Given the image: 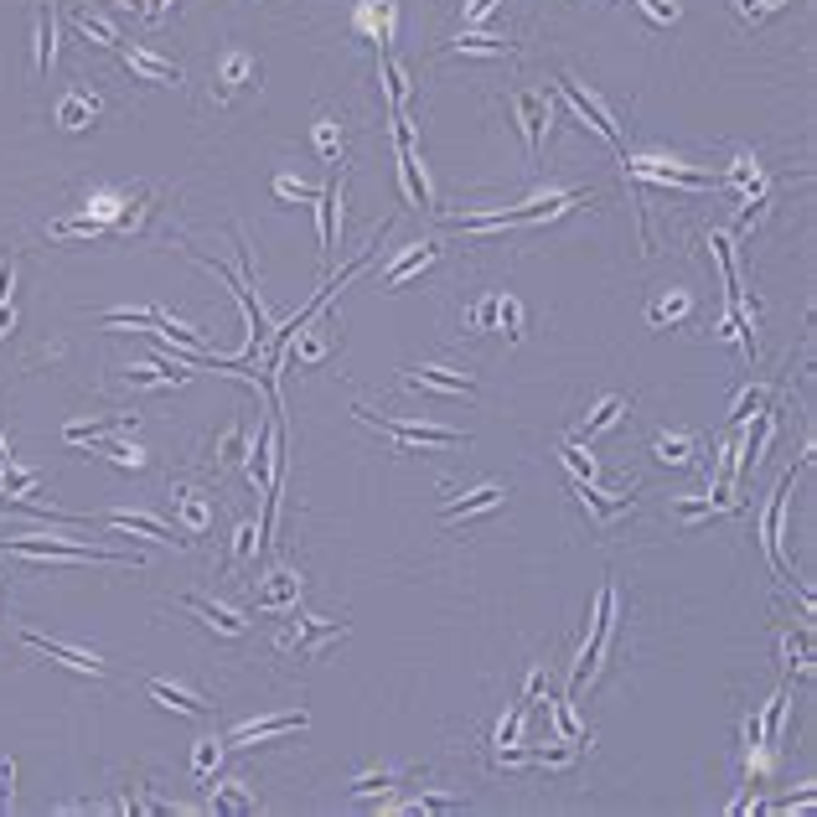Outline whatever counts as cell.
I'll list each match as a JSON object with an SVG mask.
<instances>
[{"mask_svg":"<svg viewBox=\"0 0 817 817\" xmlns=\"http://www.w3.org/2000/svg\"><path fill=\"white\" fill-rule=\"evenodd\" d=\"M249 78H254V63H249V57H238V52H233L228 63H223V83H228V88H244Z\"/></svg>","mask_w":817,"mask_h":817,"instance_id":"f546056e","label":"cell"},{"mask_svg":"<svg viewBox=\"0 0 817 817\" xmlns=\"http://www.w3.org/2000/svg\"><path fill=\"white\" fill-rule=\"evenodd\" d=\"M104 456H109L114 466H130V471H140V466H145V456H140L135 445H119V440H109V435H104Z\"/></svg>","mask_w":817,"mask_h":817,"instance_id":"4316f807","label":"cell"},{"mask_svg":"<svg viewBox=\"0 0 817 817\" xmlns=\"http://www.w3.org/2000/svg\"><path fill=\"white\" fill-rule=\"evenodd\" d=\"M275 192H280V197H295V202H316V192H306V187H300V181H290V176L275 181Z\"/></svg>","mask_w":817,"mask_h":817,"instance_id":"d590c367","label":"cell"},{"mask_svg":"<svg viewBox=\"0 0 817 817\" xmlns=\"http://www.w3.org/2000/svg\"><path fill=\"white\" fill-rule=\"evenodd\" d=\"M492 6H497V0H471V6L461 11V21H481V16H487V11H492Z\"/></svg>","mask_w":817,"mask_h":817,"instance_id":"60d3db41","label":"cell"},{"mask_svg":"<svg viewBox=\"0 0 817 817\" xmlns=\"http://www.w3.org/2000/svg\"><path fill=\"white\" fill-rule=\"evenodd\" d=\"M11 776H16V761H0V812H11Z\"/></svg>","mask_w":817,"mask_h":817,"instance_id":"8d00e7d4","label":"cell"},{"mask_svg":"<svg viewBox=\"0 0 817 817\" xmlns=\"http://www.w3.org/2000/svg\"><path fill=\"white\" fill-rule=\"evenodd\" d=\"M181 611L202 616L213 631H223V637H244V631H249V616H244V611H228V605H218V600H197V595H187V600H181Z\"/></svg>","mask_w":817,"mask_h":817,"instance_id":"ba28073f","label":"cell"},{"mask_svg":"<svg viewBox=\"0 0 817 817\" xmlns=\"http://www.w3.org/2000/svg\"><path fill=\"white\" fill-rule=\"evenodd\" d=\"M456 52H471V57H502L507 42H497V37H466V42H456Z\"/></svg>","mask_w":817,"mask_h":817,"instance_id":"1f68e13d","label":"cell"},{"mask_svg":"<svg viewBox=\"0 0 817 817\" xmlns=\"http://www.w3.org/2000/svg\"><path fill=\"white\" fill-rule=\"evenodd\" d=\"M642 6H647L657 21H678V6H673V0H642Z\"/></svg>","mask_w":817,"mask_h":817,"instance_id":"ab89813d","label":"cell"},{"mask_svg":"<svg viewBox=\"0 0 817 817\" xmlns=\"http://www.w3.org/2000/svg\"><path fill=\"white\" fill-rule=\"evenodd\" d=\"M393 781H404L399 771H383V776H357L352 781V797H373V792H388Z\"/></svg>","mask_w":817,"mask_h":817,"instance_id":"f1b7e54d","label":"cell"},{"mask_svg":"<svg viewBox=\"0 0 817 817\" xmlns=\"http://www.w3.org/2000/svg\"><path fill=\"white\" fill-rule=\"evenodd\" d=\"M213 812H254V797L238 781H223L218 792H213Z\"/></svg>","mask_w":817,"mask_h":817,"instance_id":"cb8c5ba5","label":"cell"},{"mask_svg":"<svg viewBox=\"0 0 817 817\" xmlns=\"http://www.w3.org/2000/svg\"><path fill=\"white\" fill-rule=\"evenodd\" d=\"M652 456H657L662 466H688L693 435H657V440H652Z\"/></svg>","mask_w":817,"mask_h":817,"instance_id":"7402d4cb","label":"cell"},{"mask_svg":"<svg viewBox=\"0 0 817 817\" xmlns=\"http://www.w3.org/2000/svg\"><path fill=\"white\" fill-rule=\"evenodd\" d=\"M792 487H797V471H786L776 497H771V518H766V554L776 559V569L786 574V580H792V559H786L781 538H786V502H792Z\"/></svg>","mask_w":817,"mask_h":817,"instance_id":"277c9868","label":"cell"},{"mask_svg":"<svg viewBox=\"0 0 817 817\" xmlns=\"http://www.w3.org/2000/svg\"><path fill=\"white\" fill-rule=\"evenodd\" d=\"M150 699H156V704H166V709H176V714H202V709H207V699H197L192 688H181V683H166V678H156V683H150Z\"/></svg>","mask_w":817,"mask_h":817,"instance_id":"2e32d148","label":"cell"},{"mask_svg":"<svg viewBox=\"0 0 817 817\" xmlns=\"http://www.w3.org/2000/svg\"><path fill=\"white\" fill-rule=\"evenodd\" d=\"M176 512H181V528H187V533L213 528V502H207L197 487H176Z\"/></svg>","mask_w":817,"mask_h":817,"instance_id":"4fadbf2b","label":"cell"},{"mask_svg":"<svg viewBox=\"0 0 817 817\" xmlns=\"http://www.w3.org/2000/svg\"><path fill=\"white\" fill-rule=\"evenodd\" d=\"M57 16H52V6H42L37 11V73H47L52 63H57Z\"/></svg>","mask_w":817,"mask_h":817,"instance_id":"d6986e66","label":"cell"},{"mask_svg":"<svg viewBox=\"0 0 817 817\" xmlns=\"http://www.w3.org/2000/svg\"><path fill=\"white\" fill-rule=\"evenodd\" d=\"M497 321H502V300L497 295L481 300V306L471 311V331H497Z\"/></svg>","mask_w":817,"mask_h":817,"instance_id":"83f0119b","label":"cell"},{"mask_svg":"<svg viewBox=\"0 0 817 817\" xmlns=\"http://www.w3.org/2000/svg\"><path fill=\"white\" fill-rule=\"evenodd\" d=\"M512 114H518L528 145L538 150L543 135H549V99H538V94H512Z\"/></svg>","mask_w":817,"mask_h":817,"instance_id":"8fae6325","label":"cell"},{"mask_svg":"<svg viewBox=\"0 0 817 817\" xmlns=\"http://www.w3.org/2000/svg\"><path fill=\"white\" fill-rule=\"evenodd\" d=\"M435 254H440L435 244H414V249H409V254H404V259H399V264H393L388 275H383V290H399V285H404L409 275H419V269H425Z\"/></svg>","mask_w":817,"mask_h":817,"instance_id":"e0dca14e","label":"cell"},{"mask_svg":"<svg viewBox=\"0 0 817 817\" xmlns=\"http://www.w3.org/2000/svg\"><path fill=\"white\" fill-rule=\"evenodd\" d=\"M125 63H130V73L145 78V83H181V68H176V63H161V57H150L145 47H130Z\"/></svg>","mask_w":817,"mask_h":817,"instance_id":"9a60e30c","label":"cell"},{"mask_svg":"<svg viewBox=\"0 0 817 817\" xmlns=\"http://www.w3.org/2000/svg\"><path fill=\"white\" fill-rule=\"evenodd\" d=\"M300 724H306V714H280V719H259V724H244V730H233L228 745L233 750H249V745H269V740H280V735H295Z\"/></svg>","mask_w":817,"mask_h":817,"instance_id":"52a82bcc","label":"cell"},{"mask_svg":"<svg viewBox=\"0 0 817 817\" xmlns=\"http://www.w3.org/2000/svg\"><path fill=\"white\" fill-rule=\"evenodd\" d=\"M735 6H740V16H766V11L781 6V0H735Z\"/></svg>","mask_w":817,"mask_h":817,"instance_id":"f35d334b","label":"cell"},{"mask_svg":"<svg viewBox=\"0 0 817 817\" xmlns=\"http://www.w3.org/2000/svg\"><path fill=\"white\" fill-rule=\"evenodd\" d=\"M259 523H238V533H233V564H244L249 554H259Z\"/></svg>","mask_w":817,"mask_h":817,"instance_id":"484cf974","label":"cell"},{"mask_svg":"<svg viewBox=\"0 0 817 817\" xmlns=\"http://www.w3.org/2000/svg\"><path fill=\"white\" fill-rule=\"evenodd\" d=\"M497 300H502V321H497V326L507 331L512 342H518V337H523V306H518V300H507V295H497Z\"/></svg>","mask_w":817,"mask_h":817,"instance_id":"4dcf8cb0","label":"cell"},{"mask_svg":"<svg viewBox=\"0 0 817 817\" xmlns=\"http://www.w3.org/2000/svg\"><path fill=\"white\" fill-rule=\"evenodd\" d=\"M326 331H337V326H321V331H295V337H300L295 357L306 362V368H311V362H321V357H326V347H331V337H326Z\"/></svg>","mask_w":817,"mask_h":817,"instance_id":"d4e9b609","label":"cell"},{"mask_svg":"<svg viewBox=\"0 0 817 817\" xmlns=\"http://www.w3.org/2000/svg\"><path fill=\"white\" fill-rule=\"evenodd\" d=\"M683 311H688V300H668V306H652V321H657V326H662V321H678Z\"/></svg>","mask_w":817,"mask_h":817,"instance_id":"74e56055","label":"cell"},{"mask_svg":"<svg viewBox=\"0 0 817 817\" xmlns=\"http://www.w3.org/2000/svg\"><path fill=\"white\" fill-rule=\"evenodd\" d=\"M574 497H580V507L595 518V528H611L621 512L631 507V497H616V492H595V487H585V481H574Z\"/></svg>","mask_w":817,"mask_h":817,"instance_id":"30bf717a","label":"cell"},{"mask_svg":"<svg viewBox=\"0 0 817 817\" xmlns=\"http://www.w3.org/2000/svg\"><path fill=\"white\" fill-rule=\"evenodd\" d=\"M73 26H78V32H83L88 42H99V47H119V32H114V26H109L104 16H88V11H78V16H73Z\"/></svg>","mask_w":817,"mask_h":817,"instance_id":"603a6c76","label":"cell"},{"mask_svg":"<svg viewBox=\"0 0 817 817\" xmlns=\"http://www.w3.org/2000/svg\"><path fill=\"white\" fill-rule=\"evenodd\" d=\"M492 507H502V487H476L461 502H445V518L456 523V518H471V512H492Z\"/></svg>","mask_w":817,"mask_h":817,"instance_id":"ac0fdd59","label":"cell"},{"mask_svg":"<svg viewBox=\"0 0 817 817\" xmlns=\"http://www.w3.org/2000/svg\"><path fill=\"white\" fill-rule=\"evenodd\" d=\"M621 409H626V399H621V393H616V399H600V404L585 414V425H580V435H574V440H590L595 430H611Z\"/></svg>","mask_w":817,"mask_h":817,"instance_id":"44dd1931","label":"cell"},{"mask_svg":"<svg viewBox=\"0 0 817 817\" xmlns=\"http://www.w3.org/2000/svg\"><path fill=\"white\" fill-rule=\"evenodd\" d=\"M295 600H300V580H295V574H285V569H275V574L264 580L259 611H264V616H290Z\"/></svg>","mask_w":817,"mask_h":817,"instance_id":"9c48e42d","label":"cell"},{"mask_svg":"<svg viewBox=\"0 0 817 817\" xmlns=\"http://www.w3.org/2000/svg\"><path fill=\"white\" fill-rule=\"evenodd\" d=\"M295 616V611H290ZM347 637V621H316V616H295V626L280 631V647L295 652V657H316L326 642H337Z\"/></svg>","mask_w":817,"mask_h":817,"instance_id":"3957f363","label":"cell"},{"mask_svg":"<svg viewBox=\"0 0 817 817\" xmlns=\"http://www.w3.org/2000/svg\"><path fill=\"white\" fill-rule=\"evenodd\" d=\"M404 388H435V393H471V373H445V368H404Z\"/></svg>","mask_w":817,"mask_h":817,"instance_id":"7c38bea8","label":"cell"},{"mask_svg":"<svg viewBox=\"0 0 817 817\" xmlns=\"http://www.w3.org/2000/svg\"><path fill=\"white\" fill-rule=\"evenodd\" d=\"M559 94L574 104V109H580L585 119H590V130L600 135V140H611L616 150H621V135H616V119H611V109H605L595 94H590V88H580V83H569V78H559ZM621 161H626V150H621Z\"/></svg>","mask_w":817,"mask_h":817,"instance_id":"5b68a950","label":"cell"},{"mask_svg":"<svg viewBox=\"0 0 817 817\" xmlns=\"http://www.w3.org/2000/svg\"><path fill=\"white\" fill-rule=\"evenodd\" d=\"M611 611H616V590H611V585H600L595 611H590V631H585V647H580V662H574V688H580V683L595 673V662L611 652V631H616Z\"/></svg>","mask_w":817,"mask_h":817,"instance_id":"6da1fadb","label":"cell"},{"mask_svg":"<svg viewBox=\"0 0 817 817\" xmlns=\"http://www.w3.org/2000/svg\"><path fill=\"white\" fill-rule=\"evenodd\" d=\"M94 99H83V94H68L63 104H57V125L63 130H88V119H94Z\"/></svg>","mask_w":817,"mask_h":817,"instance_id":"ffe728a7","label":"cell"},{"mask_svg":"<svg viewBox=\"0 0 817 817\" xmlns=\"http://www.w3.org/2000/svg\"><path fill=\"white\" fill-rule=\"evenodd\" d=\"M218 755H223V750H218V740H202V745H197V761H192V766H197V776L213 771V766H218Z\"/></svg>","mask_w":817,"mask_h":817,"instance_id":"836d02e7","label":"cell"},{"mask_svg":"<svg viewBox=\"0 0 817 817\" xmlns=\"http://www.w3.org/2000/svg\"><path fill=\"white\" fill-rule=\"evenodd\" d=\"M21 642H26V647H37V652H47V657H57V662H63V668H73V673H88V678H99V673H104V662H99L94 652H78V647L57 642V637H37V631H21Z\"/></svg>","mask_w":817,"mask_h":817,"instance_id":"8992f818","label":"cell"},{"mask_svg":"<svg viewBox=\"0 0 817 817\" xmlns=\"http://www.w3.org/2000/svg\"><path fill=\"white\" fill-rule=\"evenodd\" d=\"M357 419H368V425H378V430H388L393 440H399L404 450H445V445H461L466 435H456V430H435V425H409V419H388V414H373V409H352Z\"/></svg>","mask_w":817,"mask_h":817,"instance_id":"7a4b0ae2","label":"cell"},{"mask_svg":"<svg viewBox=\"0 0 817 817\" xmlns=\"http://www.w3.org/2000/svg\"><path fill=\"white\" fill-rule=\"evenodd\" d=\"M316 145H321V156H337L342 130H331V119H316Z\"/></svg>","mask_w":817,"mask_h":817,"instance_id":"d6a6232c","label":"cell"},{"mask_svg":"<svg viewBox=\"0 0 817 817\" xmlns=\"http://www.w3.org/2000/svg\"><path fill=\"white\" fill-rule=\"evenodd\" d=\"M135 430V414H109V419H88V425H68L63 440L78 445V440H104V435H125Z\"/></svg>","mask_w":817,"mask_h":817,"instance_id":"5bb4252c","label":"cell"},{"mask_svg":"<svg viewBox=\"0 0 817 817\" xmlns=\"http://www.w3.org/2000/svg\"><path fill=\"white\" fill-rule=\"evenodd\" d=\"M409 807L414 812H450V807H461V797H414Z\"/></svg>","mask_w":817,"mask_h":817,"instance_id":"e575fe53","label":"cell"}]
</instances>
